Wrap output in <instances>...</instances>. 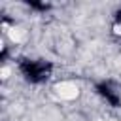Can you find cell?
Segmentation results:
<instances>
[{
	"mask_svg": "<svg viewBox=\"0 0 121 121\" xmlns=\"http://www.w3.org/2000/svg\"><path fill=\"white\" fill-rule=\"evenodd\" d=\"M55 93L62 98V100H74L79 96V87L74 81H60L55 85Z\"/></svg>",
	"mask_w": 121,
	"mask_h": 121,
	"instance_id": "1",
	"label": "cell"
},
{
	"mask_svg": "<svg viewBox=\"0 0 121 121\" xmlns=\"http://www.w3.org/2000/svg\"><path fill=\"white\" fill-rule=\"evenodd\" d=\"M6 32H8V36H9V40H11L13 43H21V42L26 38V30L21 28V26H11V28L6 30Z\"/></svg>",
	"mask_w": 121,
	"mask_h": 121,
	"instance_id": "2",
	"label": "cell"
},
{
	"mask_svg": "<svg viewBox=\"0 0 121 121\" xmlns=\"http://www.w3.org/2000/svg\"><path fill=\"white\" fill-rule=\"evenodd\" d=\"M115 34H121V25H115Z\"/></svg>",
	"mask_w": 121,
	"mask_h": 121,
	"instance_id": "3",
	"label": "cell"
}]
</instances>
